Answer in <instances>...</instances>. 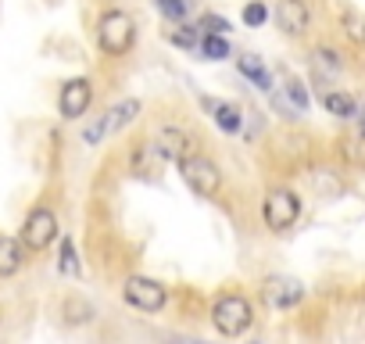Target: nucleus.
Returning <instances> with one entry per match:
<instances>
[{
    "label": "nucleus",
    "instance_id": "nucleus-1",
    "mask_svg": "<svg viewBox=\"0 0 365 344\" xmlns=\"http://www.w3.org/2000/svg\"><path fill=\"white\" fill-rule=\"evenodd\" d=\"M212 323L222 337H240L251 323H255V308L244 294H222L212 305Z\"/></svg>",
    "mask_w": 365,
    "mask_h": 344
},
{
    "label": "nucleus",
    "instance_id": "nucleus-2",
    "mask_svg": "<svg viewBox=\"0 0 365 344\" xmlns=\"http://www.w3.org/2000/svg\"><path fill=\"white\" fill-rule=\"evenodd\" d=\"M179 172H182V180H187V187L194 194L219 198V191H222V168L208 154H187L179 161Z\"/></svg>",
    "mask_w": 365,
    "mask_h": 344
},
{
    "label": "nucleus",
    "instance_id": "nucleus-3",
    "mask_svg": "<svg viewBox=\"0 0 365 344\" xmlns=\"http://www.w3.org/2000/svg\"><path fill=\"white\" fill-rule=\"evenodd\" d=\"M133 40H136V29H133V19H129L125 11H108V15L101 19V26H97V44H101L104 54L122 58V54H129Z\"/></svg>",
    "mask_w": 365,
    "mask_h": 344
},
{
    "label": "nucleus",
    "instance_id": "nucleus-4",
    "mask_svg": "<svg viewBox=\"0 0 365 344\" xmlns=\"http://www.w3.org/2000/svg\"><path fill=\"white\" fill-rule=\"evenodd\" d=\"M297 216H301V198L294 191H287V187L269 191V198L262 205V219H265V226L272 233H287L297 223Z\"/></svg>",
    "mask_w": 365,
    "mask_h": 344
},
{
    "label": "nucleus",
    "instance_id": "nucleus-5",
    "mask_svg": "<svg viewBox=\"0 0 365 344\" xmlns=\"http://www.w3.org/2000/svg\"><path fill=\"white\" fill-rule=\"evenodd\" d=\"M58 241V216L51 208H33L22 226V248L26 251H47Z\"/></svg>",
    "mask_w": 365,
    "mask_h": 344
},
{
    "label": "nucleus",
    "instance_id": "nucleus-6",
    "mask_svg": "<svg viewBox=\"0 0 365 344\" xmlns=\"http://www.w3.org/2000/svg\"><path fill=\"white\" fill-rule=\"evenodd\" d=\"M125 301L140 312H161L168 305V290L150 276H129L125 280Z\"/></svg>",
    "mask_w": 365,
    "mask_h": 344
},
{
    "label": "nucleus",
    "instance_id": "nucleus-7",
    "mask_svg": "<svg viewBox=\"0 0 365 344\" xmlns=\"http://www.w3.org/2000/svg\"><path fill=\"white\" fill-rule=\"evenodd\" d=\"M262 298L272 308H294L304 298V283L294 280V276H269L265 287H262Z\"/></svg>",
    "mask_w": 365,
    "mask_h": 344
},
{
    "label": "nucleus",
    "instance_id": "nucleus-8",
    "mask_svg": "<svg viewBox=\"0 0 365 344\" xmlns=\"http://www.w3.org/2000/svg\"><path fill=\"white\" fill-rule=\"evenodd\" d=\"M90 101H93V86H90V79H68L65 83V90H61V115L65 118H83L86 115V108H90Z\"/></svg>",
    "mask_w": 365,
    "mask_h": 344
},
{
    "label": "nucleus",
    "instance_id": "nucleus-9",
    "mask_svg": "<svg viewBox=\"0 0 365 344\" xmlns=\"http://www.w3.org/2000/svg\"><path fill=\"white\" fill-rule=\"evenodd\" d=\"M276 22H279L283 33L301 36L308 29V22H312V11H308L304 0H276Z\"/></svg>",
    "mask_w": 365,
    "mask_h": 344
},
{
    "label": "nucleus",
    "instance_id": "nucleus-10",
    "mask_svg": "<svg viewBox=\"0 0 365 344\" xmlns=\"http://www.w3.org/2000/svg\"><path fill=\"white\" fill-rule=\"evenodd\" d=\"M154 147H158V154L161 158H168V161H182L187 154H194V147H190V136L182 133V129H175V126H165L161 133H158V140H154Z\"/></svg>",
    "mask_w": 365,
    "mask_h": 344
},
{
    "label": "nucleus",
    "instance_id": "nucleus-11",
    "mask_svg": "<svg viewBox=\"0 0 365 344\" xmlns=\"http://www.w3.org/2000/svg\"><path fill=\"white\" fill-rule=\"evenodd\" d=\"M136 115H140V101L136 97H125V101H118L115 108H108L101 118H104V136H115V133H122L125 126H133L136 122Z\"/></svg>",
    "mask_w": 365,
    "mask_h": 344
},
{
    "label": "nucleus",
    "instance_id": "nucleus-12",
    "mask_svg": "<svg viewBox=\"0 0 365 344\" xmlns=\"http://www.w3.org/2000/svg\"><path fill=\"white\" fill-rule=\"evenodd\" d=\"M201 104L212 111V118H215V126H219L222 133H240L244 115H240L237 104H230V101H215V97H201Z\"/></svg>",
    "mask_w": 365,
    "mask_h": 344
},
{
    "label": "nucleus",
    "instance_id": "nucleus-13",
    "mask_svg": "<svg viewBox=\"0 0 365 344\" xmlns=\"http://www.w3.org/2000/svg\"><path fill=\"white\" fill-rule=\"evenodd\" d=\"M26 262V248L15 237H0V276H15Z\"/></svg>",
    "mask_w": 365,
    "mask_h": 344
},
{
    "label": "nucleus",
    "instance_id": "nucleus-14",
    "mask_svg": "<svg viewBox=\"0 0 365 344\" xmlns=\"http://www.w3.org/2000/svg\"><path fill=\"white\" fill-rule=\"evenodd\" d=\"M237 69H240L258 90H272V76H269V69L262 65V58H255V54H240V58H237Z\"/></svg>",
    "mask_w": 365,
    "mask_h": 344
},
{
    "label": "nucleus",
    "instance_id": "nucleus-15",
    "mask_svg": "<svg viewBox=\"0 0 365 344\" xmlns=\"http://www.w3.org/2000/svg\"><path fill=\"white\" fill-rule=\"evenodd\" d=\"M322 104H326V111L336 115V118H354V111H358V104H354L351 93H326Z\"/></svg>",
    "mask_w": 365,
    "mask_h": 344
},
{
    "label": "nucleus",
    "instance_id": "nucleus-16",
    "mask_svg": "<svg viewBox=\"0 0 365 344\" xmlns=\"http://www.w3.org/2000/svg\"><path fill=\"white\" fill-rule=\"evenodd\" d=\"M201 54H205L208 61H222V58H230V44H226L222 36L208 33V36L201 40Z\"/></svg>",
    "mask_w": 365,
    "mask_h": 344
},
{
    "label": "nucleus",
    "instance_id": "nucleus-17",
    "mask_svg": "<svg viewBox=\"0 0 365 344\" xmlns=\"http://www.w3.org/2000/svg\"><path fill=\"white\" fill-rule=\"evenodd\" d=\"M340 151H344V158H347L351 165H365V133H358V136H347Z\"/></svg>",
    "mask_w": 365,
    "mask_h": 344
},
{
    "label": "nucleus",
    "instance_id": "nucleus-18",
    "mask_svg": "<svg viewBox=\"0 0 365 344\" xmlns=\"http://www.w3.org/2000/svg\"><path fill=\"white\" fill-rule=\"evenodd\" d=\"M61 273L65 276H79V258H76V244L68 237H61Z\"/></svg>",
    "mask_w": 365,
    "mask_h": 344
},
{
    "label": "nucleus",
    "instance_id": "nucleus-19",
    "mask_svg": "<svg viewBox=\"0 0 365 344\" xmlns=\"http://www.w3.org/2000/svg\"><path fill=\"white\" fill-rule=\"evenodd\" d=\"M187 0H158V11L165 15V19H172V22H182L187 19Z\"/></svg>",
    "mask_w": 365,
    "mask_h": 344
},
{
    "label": "nucleus",
    "instance_id": "nucleus-20",
    "mask_svg": "<svg viewBox=\"0 0 365 344\" xmlns=\"http://www.w3.org/2000/svg\"><path fill=\"white\" fill-rule=\"evenodd\" d=\"M269 19V8L262 4V0H251V4L244 8V26H251V29H258L262 22Z\"/></svg>",
    "mask_w": 365,
    "mask_h": 344
},
{
    "label": "nucleus",
    "instance_id": "nucleus-21",
    "mask_svg": "<svg viewBox=\"0 0 365 344\" xmlns=\"http://www.w3.org/2000/svg\"><path fill=\"white\" fill-rule=\"evenodd\" d=\"M287 101H290L297 111H308V93H304L301 79H287Z\"/></svg>",
    "mask_w": 365,
    "mask_h": 344
},
{
    "label": "nucleus",
    "instance_id": "nucleus-22",
    "mask_svg": "<svg viewBox=\"0 0 365 344\" xmlns=\"http://www.w3.org/2000/svg\"><path fill=\"white\" fill-rule=\"evenodd\" d=\"M197 29H205V33H215V36H222V33H230V22H226L222 15H201Z\"/></svg>",
    "mask_w": 365,
    "mask_h": 344
},
{
    "label": "nucleus",
    "instance_id": "nucleus-23",
    "mask_svg": "<svg viewBox=\"0 0 365 344\" xmlns=\"http://www.w3.org/2000/svg\"><path fill=\"white\" fill-rule=\"evenodd\" d=\"M83 140H86V147H97L104 140V118L101 115H93V122L83 129Z\"/></svg>",
    "mask_w": 365,
    "mask_h": 344
},
{
    "label": "nucleus",
    "instance_id": "nucleus-24",
    "mask_svg": "<svg viewBox=\"0 0 365 344\" xmlns=\"http://www.w3.org/2000/svg\"><path fill=\"white\" fill-rule=\"evenodd\" d=\"M65 312H68V323H86L90 319V305H83L79 298H68L65 301Z\"/></svg>",
    "mask_w": 365,
    "mask_h": 344
},
{
    "label": "nucleus",
    "instance_id": "nucleus-25",
    "mask_svg": "<svg viewBox=\"0 0 365 344\" xmlns=\"http://www.w3.org/2000/svg\"><path fill=\"white\" fill-rule=\"evenodd\" d=\"M165 40H168L172 47H194V44H197V33H187V29H175V33H172V29H168Z\"/></svg>",
    "mask_w": 365,
    "mask_h": 344
},
{
    "label": "nucleus",
    "instance_id": "nucleus-26",
    "mask_svg": "<svg viewBox=\"0 0 365 344\" xmlns=\"http://www.w3.org/2000/svg\"><path fill=\"white\" fill-rule=\"evenodd\" d=\"M347 36H351V40H358V44H365V19L347 15Z\"/></svg>",
    "mask_w": 365,
    "mask_h": 344
},
{
    "label": "nucleus",
    "instance_id": "nucleus-27",
    "mask_svg": "<svg viewBox=\"0 0 365 344\" xmlns=\"http://www.w3.org/2000/svg\"><path fill=\"white\" fill-rule=\"evenodd\" d=\"M315 61H319V65H326L329 72H336V69H340L336 54H333V51H326V47H322V51H315Z\"/></svg>",
    "mask_w": 365,
    "mask_h": 344
},
{
    "label": "nucleus",
    "instance_id": "nucleus-28",
    "mask_svg": "<svg viewBox=\"0 0 365 344\" xmlns=\"http://www.w3.org/2000/svg\"><path fill=\"white\" fill-rule=\"evenodd\" d=\"M354 118H358V126H361V133H365V104H361V108L354 111Z\"/></svg>",
    "mask_w": 365,
    "mask_h": 344
}]
</instances>
